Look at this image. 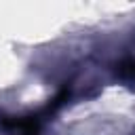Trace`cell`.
Here are the masks:
<instances>
[{
    "mask_svg": "<svg viewBox=\"0 0 135 135\" xmlns=\"http://www.w3.org/2000/svg\"><path fill=\"white\" fill-rule=\"evenodd\" d=\"M0 124L6 129H17V135H40V120L38 116H19V118H8L2 116Z\"/></svg>",
    "mask_w": 135,
    "mask_h": 135,
    "instance_id": "6da1fadb",
    "label": "cell"
},
{
    "mask_svg": "<svg viewBox=\"0 0 135 135\" xmlns=\"http://www.w3.org/2000/svg\"><path fill=\"white\" fill-rule=\"evenodd\" d=\"M116 74L124 80H135V57H127L116 65Z\"/></svg>",
    "mask_w": 135,
    "mask_h": 135,
    "instance_id": "7a4b0ae2",
    "label": "cell"
}]
</instances>
